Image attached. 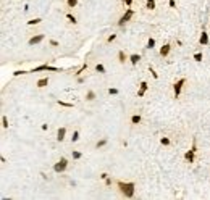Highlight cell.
<instances>
[{
	"mask_svg": "<svg viewBox=\"0 0 210 200\" xmlns=\"http://www.w3.org/2000/svg\"><path fill=\"white\" fill-rule=\"evenodd\" d=\"M44 39V36L42 34H39V36H36V37H32V39H29V45H34V44H39V42Z\"/></svg>",
	"mask_w": 210,
	"mask_h": 200,
	"instance_id": "ba28073f",
	"label": "cell"
},
{
	"mask_svg": "<svg viewBox=\"0 0 210 200\" xmlns=\"http://www.w3.org/2000/svg\"><path fill=\"white\" fill-rule=\"evenodd\" d=\"M73 158H76V160L81 158V153L79 152H73Z\"/></svg>",
	"mask_w": 210,
	"mask_h": 200,
	"instance_id": "4316f807",
	"label": "cell"
},
{
	"mask_svg": "<svg viewBox=\"0 0 210 200\" xmlns=\"http://www.w3.org/2000/svg\"><path fill=\"white\" fill-rule=\"evenodd\" d=\"M78 0H68V7H76Z\"/></svg>",
	"mask_w": 210,
	"mask_h": 200,
	"instance_id": "ffe728a7",
	"label": "cell"
},
{
	"mask_svg": "<svg viewBox=\"0 0 210 200\" xmlns=\"http://www.w3.org/2000/svg\"><path fill=\"white\" fill-rule=\"evenodd\" d=\"M170 7L175 8V0H170Z\"/></svg>",
	"mask_w": 210,
	"mask_h": 200,
	"instance_id": "d6a6232c",
	"label": "cell"
},
{
	"mask_svg": "<svg viewBox=\"0 0 210 200\" xmlns=\"http://www.w3.org/2000/svg\"><path fill=\"white\" fill-rule=\"evenodd\" d=\"M131 121H133L134 124H137V123H139V121H141V116H139V115H134V116L131 118Z\"/></svg>",
	"mask_w": 210,
	"mask_h": 200,
	"instance_id": "9a60e30c",
	"label": "cell"
},
{
	"mask_svg": "<svg viewBox=\"0 0 210 200\" xmlns=\"http://www.w3.org/2000/svg\"><path fill=\"white\" fill-rule=\"evenodd\" d=\"M147 8H149V10H154L155 8V0H147Z\"/></svg>",
	"mask_w": 210,
	"mask_h": 200,
	"instance_id": "4fadbf2b",
	"label": "cell"
},
{
	"mask_svg": "<svg viewBox=\"0 0 210 200\" xmlns=\"http://www.w3.org/2000/svg\"><path fill=\"white\" fill-rule=\"evenodd\" d=\"M139 60H141L139 55H131V63H133V65H137V62H139Z\"/></svg>",
	"mask_w": 210,
	"mask_h": 200,
	"instance_id": "5bb4252c",
	"label": "cell"
},
{
	"mask_svg": "<svg viewBox=\"0 0 210 200\" xmlns=\"http://www.w3.org/2000/svg\"><path fill=\"white\" fill-rule=\"evenodd\" d=\"M118 187L121 189V192L125 194L126 197H130L131 199V197L134 195V184L133 183H126V184L125 183H118Z\"/></svg>",
	"mask_w": 210,
	"mask_h": 200,
	"instance_id": "6da1fadb",
	"label": "cell"
},
{
	"mask_svg": "<svg viewBox=\"0 0 210 200\" xmlns=\"http://www.w3.org/2000/svg\"><path fill=\"white\" fill-rule=\"evenodd\" d=\"M58 103H60V105H63V107H73L71 103H65V102H58Z\"/></svg>",
	"mask_w": 210,
	"mask_h": 200,
	"instance_id": "f1b7e54d",
	"label": "cell"
},
{
	"mask_svg": "<svg viewBox=\"0 0 210 200\" xmlns=\"http://www.w3.org/2000/svg\"><path fill=\"white\" fill-rule=\"evenodd\" d=\"M71 139H73V142H76L78 139H79V132H78V131H74V132H73V137H71Z\"/></svg>",
	"mask_w": 210,
	"mask_h": 200,
	"instance_id": "ac0fdd59",
	"label": "cell"
},
{
	"mask_svg": "<svg viewBox=\"0 0 210 200\" xmlns=\"http://www.w3.org/2000/svg\"><path fill=\"white\" fill-rule=\"evenodd\" d=\"M66 165H68V162H66V160H65V158H62V160H60V162L57 163L55 166H53V169H55L57 173H62V171H65V168H66Z\"/></svg>",
	"mask_w": 210,
	"mask_h": 200,
	"instance_id": "7a4b0ae2",
	"label": "cell"
},
{
	"mask_svg": "<svg viewBox=\"0 0 210 200\" xmlns=\"http://www.w3.org/2000/svg\"><path fill=\"white\" fill-rule=\"evenodd\" d=\"M94 97H95V95H94V92H89V94H88V100H92Z\"/></svg>",
	"mask_w": 210,
	"mask_h": 200,
	"instance_id": "83f0119b",
	"label": "cell"
},
{
	"mask_svg": "<svg viewBox=\"0 0 210 200\" xmlns=\"http://www.w3.org/2000/svg\"><path fill=\"white\" fill-rule=\"evenodd\" d=\"M133 15H134V11H133V10H128V11H126V13H125V15H123V16H121V20L118 21V24H120V26H123V24H125L126 21L130 20V18L133 16Z\"/></svg>",
	"mask_w": 210,
	"mask_h": 200,
	"instance_id": "277c9868",
	"label": "cell"
},
{
	"mask_svg": "<svg viewBox=\"0 0 210 200\" xmlns=\"http://www.w3.org/2000/svg\"><path fill=\"white\" fill-rule=\"evenodd\" d=\"M108 92H110V94H113V95H115V94H118V89H110Z\"/></svg>",
	"mask_w": 210,
	"mask_h": 200,
	"instance_id": "f546056e",
	"label": "cell"
},
{
	"mask_svg": "<svg viewBox=\"0 0 210 200\" xmlns=\"http://www.w3.org/2000/svg\"><path fill=\"white\" fill-rule=\"evenodd\" d=\"M199 42H200V45H207V44H209V36H207V32H202Z\"/></svg>",
	"mask_w": 210,
	"mask_h": 200,
	"instance_id": "9c48e42d",
	"label": "cell"
},
{
	"mask_svg": "<svg viewBox=\"0 0 210 200\" xmlns=\"http://www.w3.org/2000/svg\"><path fill=\"white\" fill-rule=\"evenodd\" d=\"M65 132H66V129H65V128H60V129H58V134H57V139H58L60 142H62L63 139H65Z\"/></svg>",
	"mask_w": 210,
	"mask_h": 200,
	"instance_id": "30bf717a",
	"label": "cell"
},
{
	"mask_svg": "<svg viewBox=\"0 0 210 200\" xmlns=\"http://www.w3.org/2000/svg\"><path fill=\"white\" fill-rule=\"evenodd\" d=\"M170 48H172L170 45H168V44H165L163 47L160 48V55H162V57H167L168 53H170Z\"/></svg>",
	"mask_w": 210,
	"mask_h": 200,
	"instance_id": "52a82bcc",
	"label": "cell"
},
{
	"mask_svg": "<svg viewBox=\"0 0 210 200\" xmlns=\"http://www.w3.org/2000/svg\"><path fill=\"white\" fill-rule=\"evenodd\" d=\"M194 60H196V62H200V60H202V53H196V55H194Z\"/></svg>",
	"mask_w": 210,
	"mask_h": 200,
	"instance_id": "44dd1931",
	"label": "cell"
},
{
	"mask_svg": "<svg viewBox=\"0 0 210 200\" xmlns=\"http://www.w3.org/2000/svg\"><path fill=\"white\" fill-rule=\"evenodd\" d=\"M162 144H163V145H168V144H170V139H167V137H162Z\"/></svg>",
	"mask_w": 210,
	"mask_h": 200,
	"instance_id": "7402d4cb",
	"label": "cell"
},
{
	"mask_svg": "<svg viewBox=\"0 0 210 200\" xmlns=\"http://www.w3.org/2000/svg\"><path fill=\"white\" fill-rule=\"evenodd\" d=\"M47 84H49V79H47V78L37 81V87H44V86H47Z\"/></svg>",
	"mask_w": 210,
	"mask_h": 200,
	"instance_id": "7c38bea8",
	"label": "cell"
},
{
	"mask_svg": "<svg viewBox=\"0 0 210 200\" xmlns=\"http://www.w3.org/2000/svg\"><path fill=\"white\" fill-rule=\"evenodd\" d=\"M155 45V41L154 39H149V42H147V48H152Z\"/></svg>",
	"mask_w": 210,
	"mask_h": 200,
	"instance_id": "e0dca14e",
	"label": "cell"
},
{
	"mask_svg": "<svg viewBox=\"0 0 210 200\" xmlns=\"http://www.w3.org/2000/svg\"><path fill=\"white\" fill-rule=\"evenodd\" d=\"M66 18H68V20H70V21H71V23H76V18H74L73 15H66Z\"/></svg>",
	"mask_w": 210,
	"mask_h": 200,
	"instance_id": "603a6c76",
	"label": "cell"
},
{
	"mask_svg": "<svg viewBox=\"0 0 210 200\" xmlns=\"http://www.w3.org/2000/svg\"><path fill=\"white\" fill-rule=\"evenodd\" d=\"M42 20H39V18H36V20H31V21H28V24H39Z\"/></svg>",
	"mask_w": 210,
	"mask_h": 200,
	"instance_id": "d6986e66",
	"label": "cell"
},
{
	"mask_svg": "<svg viewBox=\"0 0 210 200\" xmlns=\"http://www.w3.org/2000/svg\"><path fill=\"white\" fill-rule=\"evenodd\" d=\"M147 87H149V86H147V83H141V90H139V92H137V95H139V97H142L144 94H146Z\"/></svg>",
	"mask_w": 210,
	"mask_h": 200,
	"instance_id": "8fae6325",
	"label": "cell"
},
{
	"mask_svg": "<svg viewBox=\"0 0 210 200\" xmlns=\"http://www.w3.org/2000/svg\"><path fill=\"white\" fill-rule=\"evenodd\" d=\"M115 37H116V36H115V34H112V36H110V37H108V42H112V41H115Z\"/></svg>",
	"mask_w": 210,
	"mask_h": 200,
	"instance_id": "4dcf8cb0",
	"label": "cell"
},
{
	"mask_svg": "<svg viewBox=\"0 0 210 200\" xmlns=\"http://www.w3.org/2000/svg\"><path fill=\"white\" fill-rule=\"evenodd\" d=\"M42 69H47V71H60V68H55V66H49V65H41L37 68H34L31 73H37V71H42Z\"/></svg>",
	"mask_w": 210,
	"mask_h": 200,
	"instance_id": "3957f363",
	"label": "cell"
},
{
	"mask_svg": "<svg viewBox=\"0 0 210 200\" xmlns=\"http://www.w3.org/2000/svg\"><path fill=\"white\" fill-rule=\"evenodd\" d=\"M125 3H126V5H128V7H130V5H131V3H133V0H125Z\"/></svg>",
	"mask_w": 210,
	"mask_h": 200,
	"instance_id": "1f68e13d",
	"label": "cell"
},
{
	"mask_svg": "<svg viewBox=\"0 0 210 200\" xmlns=\"http://www.w3.org/2000/svg\"><path fill=\"white\" fill-rule=\"evenodd\" d=\"M194 152H196V150L192 148V150H189V152H186V155H184V158L188 160L189 163H192V162H194Z\"/></svg>",
	"mask_w": 210,
	"mask_h": 200,
	"instance_id": "8992f818",
	"label": "cell"
},
{
	"mask_svg": "<svg viewBox=\"0 0 210 200\" xmlns=\"http://www.w3.org/2000/svg\"><path fill=\"white\" fill-rule=\"evenodd\" d=\"M184 83H186L184 79H179L178 83L175 84V99H178L179 92H181V87H183V84H184Z\"/></svg>",
	"mask_w": 210,
	"mask_h": 200,
	"instance_id": "5b68a950",
	"label": "cell"
},
{
	"mask_svg": "<svg viewBox=\"0 0 210 200\" xmlns=\"http://www.w3.org/2000/svg\"><path fill=\"white\" fill-rule=\"evenodd\" d=\"M2 123H4V128H8V121H7V118H2Z\"/></svg>",
	"mask_w": 210,
	"mask_h": 200,
	"instance_id": "d4e9b609",
	"label": "cell"
},
{
	"mask_svg": "<svg viewBox=\"0 0 210 200\" xmlns=\"http://www.w3.org/2000/svg\"><path fill=\"white\" fill-rule=\"evenodd\" d=\"M118 58H120V62H121V63H125V60H126L125 53H123V52H118Z\"/></svg>",
	"mask_w": 210,
	"mask_h": 200,
	"instance_id": "2e32d148",
	"label": "cell"
},
{
	"mask_svg": "<svg viewBox=\"0 0 210 200\" xmlns=\"http://www.w3.org/2000/svg\"><path fill=\"white\" fill-rule=\"evenodd\" d=\"M97 71H100V73H105V68H104V65H97Z\"/></svg>",
	"mask_w": 210,
	"mask_h": 200,
	"instance_id": "cb8c5ba5",
	"label": "cell"
},
{
	"mask_svg": "<svg viewBox=\"0 0 210 200\" xmlns=\"http://www.w3.org/2000/svg\"><path fill=\"white\" fill-rule=\"evenodd\" d=\"M105 144H107V141H105V139H104V141H100V142H99V144H97V148H99V147H104Z\"/></svg>",
	"mask_w": 210,
	"mask_h": 200,
	"instance_id": "484cf974",
	"label": "cell"
}]
</instances>
